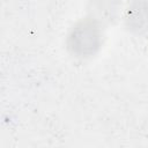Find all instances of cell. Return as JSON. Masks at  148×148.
I'll return each mask as SVG.
<instances>
[{"mask_svg": "<svg viewBox=\"0 0 148 148\" xmlns=\"http://www.w3.org/2000/svg\"><path fill=\"white\" fill-rule=\"evenodd\" d=\"M117 0H91V18L102 22H111L118 12Z\"/></svg>", "mask_w": 148, "mask_h": 148, "instance_id": "3", "label": "cell"}, {"mask_svg": "<svg viewBox=\"0 0 148 148\" xmlns=\"http://www.w3.org/2000/svg\"><path fill=\"white\" fill-rule=\"evenodd\" d=\"M125 23L132 32H148V0L132 1L125 12Z\"/></svg>", "mask_w": 148, "mask_h": 148, "instance_id": "2", "label": "cell"}, {"mask_svg": "<svg viewBox=\"0 0 148 148\" xmlns=\"http://www.w3.org/2000/svg\"><path fill=\"white\" fill-rule=\"evenodd\" d=\"M103 43V30L101 23L94 18L79 21L67 36V47L77 58L94 56Z\"/></svg>", "mask_w": 148, "mask_h": 148, "instance_id": "1", "label": "cell"}]
</instances>
